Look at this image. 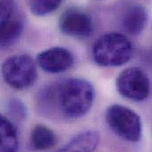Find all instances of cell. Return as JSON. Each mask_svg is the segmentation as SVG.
Listing matches in <instances>:
<instances>
[{
	"label": "cell",
	"mask_w": 152,
	"mask_h": 152,
	"mask_svg": "<svg viewBox=\"0 0 152 152\" xmlns=\"http://www.w3.org/2000/svg\"><path fill=\"white\" fill-rule=\"evenodd\" d=\"M39 99V105L43 112L56 110L66 118H77L90 110L95 99V89L86 80L70 78L42 91Z\"/></svg>",
	"instance_id": "6da1fadb"
},
{
	"label": "cell",
	"mask_w": 152,
	"mask_h": 152,
	"mask_svg": "<svg viewBox=\"0 0 152 152\" xmlns=\"http://www.w3.org/2000/svg\"><path fill=\"white\" fill-rule=\"evenodd\" d=\"M92 54L95 62L101 66H119L131 59L133 45L125 35L111 32L96 40Z\"/></svg>",
	"instance_id": "7a4b0ae2"
},
{
	"label": "cell",
	"mask_w": 152,
	"mask_h": 152,
	"mask_svg": "<svg viewBox=\"0 0 152 152\" xmlns=\"http://www.w3.org/2000/svg\"><path fill=\"white\" fill-rule=\"evenodd\" d=\"M4 80L15 89H24L35 83L37 71L34 59L26 54H19L6 58L1 67Z\"/></svg>",
	"instance_id": "3957f363"
},
{
	"label": "cell",
	"mask_w": 152,
	"mask_h": 152,
	"mask_svg": "<svg viewBox=\"0 0 152 152\" xmlns=\"http://www.w3.org/2000/svg\"><path fill=\"white\" fill-rule=\"evenodd\" d=\"M105 118L112 131L121 139L130 142L141 140V118L133 110L120 104H113L107 109Z\"/></svg>",
	"instance_id": "277c9868"
},
{
	"label": "cell",
	"mask_w": 152,
	"mask_h": 152,
	"mask_svg": "<svg viewBox=\"0 0 152 152\" xmlns=\"http://www.w3.org/2000/svg\"><path fill=\"white\" fill-rule=\"evenodd\" d=\"M116 87L121 96L135 102L146 100L151 92L148 75L138 67H129L121 72L117 78Z\"/></svg>",
	"instance_id": "5b68a950"
},
{
	"label": "cell",
	"mask_w": 152,
	"mask_h": 152,
	"mask_svg": "<svg viewBox=\"0 0 152 152\" xmlns=\"http://www.w3.org/2000/svg\"><path fill=\"white\" fill-rule=\"evenodd\" d=\"M23 28V17L13 1L0 0V50L12 46Z\"/></svg>",
	"instance_id": "8992f818"
},
{
	"label": "cell",
	"mask_w": 152,
	"mask_h": 152,
	"mask_svg": "<svg viewBox=\"0 0 152 152\" xmlns=\"http://www.w3.org/2000/svg\"><path fill=\"white\" fill-rule=\"evenodd\" d=\"M59 28L64 35L73 37H88L93 32L91 18L75 8L66 10L60 16Z\"/></svg>",
	"instance_id": "52a82bcc"
},
{
	"label": "cell",
	"mask_w": 152,
	"mask_h": 152,
	"mask_svg": "<svg viewBox=\"0 0 152 152\" xmlns=\"http://www.w3.org/2000/svg\"><path fill=\"white\" fill-rule=\"evenodd\" d=\"M37 61L44 72L58 74L72 67L74 65V57L65 48L53 47L40 52L37 57Z\"/></svg>",
	"instance_id": "ba28073f"
},
{
	"label": "cell",
	"mask_w": 152,
	"mask_h": 152,
	"mask_svg": "<svg viewBox=\"0 0 152 152\" xmlns=\"http://www.w3.org/2000/svg\"><path fill=\"white\" fill-rule=\"evenodd\" d=\"M148 14L145 8L140 4H131L126 8L122 15L124 30L131 36L140 35L145 28Z\"/></svg>",
	"instance_id": "9c48e42d"
},
{
	"label": "cell",
	"mask_w": 152,
	"mask_h": 152,
	"mask_svg": "<svg viewBox=\"0 0 152 152\" xmlns=\"http://www.w3.org/2000/svg\"><path fill=\"white\" fill-rule=\"evenodd\" d=\"M99 142L100 135L98 132L87 130L75 135L57 152H94Z\"/></svg>",
	"instance_id": "30bf717a"
},
{
	"label": "cell",
	"mask_w": 152,
	"mask_h": 152,
	"mask_svg": "<svg viewBox=\"0 0 152 152\" xmlns=\"http://www.w3.org/2000/svg\"><path fill=\"white\" fill-rule=\"evenodd\" d=\"M19 136L13 124L0 114V152H17Z\"/></svg>",
	"instance_id": "8fae6325"
},
{
	"label": "cell",
	"mask_w": 152,
	"mask_h": 152,
	"mask_svg": "<svg viewBox=\"0 0 152 152\" xmlns=\"http://www.w3.org/2000/svg\"><path fill=\"white\" fill-rule=\"evenodd\" d=\"M31 146L36 151H46L53 148L57 142L54 132L44 125H37L31 134Z\"/></svg>",
	"instance_id": "7c38bea8"
},
{
	"label": "cell",
	"mask_w": 152,
	"mask_h": 152,
	"mask_svg": "<svg viewBox=\"0 0 152 152\" xmlns=\"http://www.w3.org/2000/svg\"><path fill=\"white\" fill-rule=\"evenodd\" d=\"M63 0H29V8L33 14L44 16L55 12Z\"/></svg>",
	"instance_id": "4fadbf2b"
},
{
	"label": "cell",
	"mask_w": 152,
	"mask_h": 152,
	"mask_svg": "<svg viewBox=\"0 0 152 152\" xmlns=\"http://www.w3.org/2000/svg\"><path fill=\"white\" fill-rule=\"evenodd\" d=\"M8 112L15 119H24L26 117V109L23 104L18 99H12L8 104Z\"/></svg>",
	"instance_id": "5bb4252c"
}]
</instances>
